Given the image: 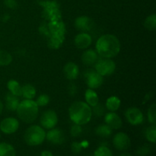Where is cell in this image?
<instances>
[{
	"label": "cell",
	"instance_id": "cb8c5ba5",
	"mask_svg": "<svg viewBox=\"0 0 156 156\" xmlns=\"http://www.w3.org/2000/svg\"><path fill=\"white\" fill-rule=\"evenodd\" d=\"M7 88L9 92L18 97L21 96V86L17 81L10 80L7 83Z\"/></svg>",
	"mask_w": 156,
	"mask_h": 156
},
{
	"label": "cell",
	"instance_id": "8992f818",
	"mask_svg": "<svg viewBox=\"0 0 156 156\" xmlns=\"http://www.w3.org/2000/svg\"><path fill=\"white\" fill-rule=\"evenodd\" d=\"M39 5L43 7L42 16L46 21L62 19V15L59 3L54 0L40 1Z\"/></svg>",
	"mask_w": 156,
	"mask_h": 156
},
{
	"label": "cell",
	"instance_id": "60d3db41",
	"mask_svg": "<svg viewBox=\"0 0 156 156\" xmlns=\"http://www.w3.org/2000/svg\"><path fill=\"white\" fill-rule=\"evenodd\" d=\"M119 156H133V155H131V154L128 153V152H123V153L120 154Z\"/></svg>",
	"mask_w": 156,
	"mask_h": 156
},
{
	"label": "cell",
	"instance_id": "9c48e42d",
	"mask_svg": "<svg viewBox=\"0 0 156 156\" xmlns=\"http://www.w3.org/2000/svg\"><path fill=\"white\" fill-rule=\"evenodd\" d=\"M40 123H41V126L44 129H53L58 123L57 114L53 110L44 111L40 119Z\"/></svg>",
	"mask_w": 156,
	"mask_h": 156
},
{
	"label": "cell",
	"instance_id": "4316f807",
	"mask_svg": "<svg viewBox=\"0 0 156 156\" xmlns=\"http://www.w3.org/2000/svg\"><path fill=\"white\" fill-rule=\"evenodd\" d=\"M12 62V55L5 50H0V66H7Z\"/></svg>",
	"mask_w": 156,
	"mask_h": 156
},
{
	"label": "cell",
	"instance_id": "5bb4252c",
	"mask_svg": "<svg viewBox=\"0 0 156 156\" xmlns=\"http://www.w3.org/2000/svg\"><path fill=\"white\" fill-rule=\"evenodd\" d=\"M94 26V21L88 16H79L75 20V27L77 30L82 32H88Z\"/></svg>",
	"mask_w": 156,
	"mask_h": 156
},
{
	"label": "cell",
	"instance_id": "ac0fdd59",
	"mask_svg": "<svg viewBox=\"0 0 156 156\" xmlns=\"http://www.w3.org/2000/svg\"><path fill=\"white\" fill-rule=\"evenodd\" d=\"M98 59V54L94 50H87L82 55V61L85 66H93Z\"/></svg>",
	"mask_w": 156,
	"mask_h": 156
},
{
	"label": "cell",
	"instance_id": "f35d334b",
	"mask_svg": "<svg viewBox=\"0 0 156 156\" xmlns=\"http://www.w3.org/2000/svg\"><path fill=\"white\" fill-rule=\"evenodd\" d=\"M10 18V15H8V14H5V15H3V18H2V21H4V22H6V21H8V20Z\"/></svg>",
	"mask_w": 156,
	"mask_h": 156
},
{
	"label": "cell",
	"instance_id": "8d00e7d4",
	"mask_svg": "<svg viewBox=\"0 0 156 156\" xmlns=\"http://www.w3.org/2000/svg\"><path fill=\"white\" fill-rule=\"evenodd\" d=\"M68 92L71 97H74L77 93V87L75 83H70L68 86Z\"/></svg>",
	"mask_w": 156,
	"mask_h": 156
},
{
	"label": "cell",
	"instance_id": "7bdbcfd3",
	"mask_svg": "<svg viewBox=\"0 0 156 156\" xmlns=\"http://www.w3.org/2000/svg\"><path fill=\"white\" fill-rule=\"evenodd\" d=\"M88 156H93V155H88Z\"/></svg>",
	"mask_w": 156,
	"mask_h": 156
},
{
	"label": "cell",
	"instance_id": "d590c367",
	"mask_svg": "<svg viewBox=\"0 0 156 156\" xmlns=\"http://www.w3.org/2000/svg\"><path fill=\"white\" fill-rule=\"evenodd\" d=\"M4 4L10 9H15L18 8V2L16 0H4Z\"/></svg>",
	"mask_w": 156,
	"mask_h": 156
},
{
	"label": "cell",
	"instance_id": "603a6c76",
	"mask_svg": "<svg viewBox=\"0 0 156 156\" xmlns=\"http://www.w3.org/2000/svg\"><path fill=\"white\" fill-rule=\"evenodd\" d=\"M0 156H16V151L12 145L0 143Z\"/></svg>",
	"mask_w": 156,
	"mask_h": 156
},
{
	"label": "cell",
	"instance_id": "ba28073f",
	"mask_svg": "<svg viewBox=\"0 0 156 156\" xmlns=\"http://www.w3.org/2000/svg\"><path fill=\"white\" fill-rule=\"evenodd\" d=\"M85 82L87 85L91 89H96L101 86L103 84V76H101L94 69H87L84 73Z\"/></svg>",
	"mask_w": 156,
	"mask_h": 156
},
{
	"label": "cell",
	"instance_id": "7c38bea8",
	"mask_svg": "<svg viewBox=\"0 0 156 156\" xmlns=\"http://www.w3.org/2000/svg\"><path fill=\"white\" fill-rule=\"evenodd\" d=\"M19 128V122L14 117L3 119L0 123V130L5 134L11 135L16 132Z\"/></svg>",
	"mask_w": 156,
	"mask_h": 156
},
{
	"label": "cell",
	"instance_id": "ab89813d",
	"mask_svg": "<svg viewBox=\"0 0 156 156\" xmlns=\"http://www.w3.org/2000/svg\"><path fill=\"white\" fill-rule=\"evenodd\" d=\"M3 109H4V105H3L2 101L0 100V115H1L2 113Z\"/></svg>",
	"mask_w": 156,
	"mask_h": 156
},
{
	"label": "cell",
	"instance_id": "7a4b0ae2",
	"mask_svg": "<svg viewBox=\"0 0 156 156\" xmlns=\"http://www.w3.org/2000/svg\"><path fill=\"white\" fill-rule=\"evenodd\" d=\"M47 24L49 32L48 47L53 50L59 49L65 40V24L62 19L49 21Z\"/></svg>",
	"mask_w": 156,
	"mask_h": 156
},
{
	"label": "cell",
	"instance_id": "30bf717a",
	"mask_svg": "<svg viewBox=\"0 0 156 156\" xmlns=\"http://www.w3.org/2000/svg\"><path fill=\"white\" fill-rule=\"evenodd\" d=\"M113 145L119 151H126L130 147L131 140L129 136L123 132H119L114 136Z\"/></svg>",
	"mask_w": 156,
	"mask_h": 156
},
{
	"label": "cell",
	"instance_id": "f1b7e54d",
	"mask_svg": "<svg viewBox=\"0 0 156 156\" xmlns=\"http://www.w3.org/2000/svg\"><path fill=\"white\" fill-rule=\"evenodd\" d=\"M144 27L148 30H155L156 29V15L152 14L146 18L144 21Z\"/></svg>",
	"mask_w": 156,
	"mask_h": 156
},
{
	"label": "cell",
	"instance_id": "e0dca14e",
	"mask_svg": "<svg viewBox=\"0 0 156 156\" xmlns=\"http://www.w3.org/2000/svg\"><path fill=\"white\" fill-rule=\"evenodd\" d=\"M64 76L67 79L72 81L75 80L78 78L79 74V66L75 62H67L63 68Z\"/></svg>",
	"mask_w": 156,
	"mask_h": 156
},
{
	"label": "cell",
	"instance_id": "9a60e30c",
	"mask_svg": "<svg viewBox=\"0 0 156 156\" xmlns=\"http://www.w3.org/2000/svg\"><path fill=\"white\" fill-rule=\"evenodd\" d=\"M75 45L79 49H87L92 43V38L88 34L82 32L76 35L74 40Z\"/></svg>",
	"mask_w": 156,
	"mask_h": 156
},
{
	"label": "cell",
	"instance_id": "e575fe53",
	"mask_svg": "<svg viewBox=\"0 0 156 156\" xmlns=\"http://www.w3.org/2000/svg\"><path fill=\"white\" fill-rule=\"evenodd\" d=\"M82 149H83V146H82V143L79 142H73L71 145V150L73 154L75 155H79L82 152Z\"/></svg>",
	"mask_w": 156,
	"mask_h": 156
},
{
	"label": "cell",
	"instance_id": "4fadbf2b",
	"mask_svg": "<svg viewBox=\"0 0 156 156\" xmlns=\"http://www.w3.org/2000/svg\"><path fill=\"white\" fill-rule=\"evenodd\" d=\"M46 139L53 145H62L66 142V136L60 129H50L46 133Z\"/></svg>",
	"mask_w": 156,
	"mask_h": 156
},
{
	"label": "cell",
	"instance_id": "6da1fadb",
	"mask_svg": "<svg viewBox=\"0 0 156 156\" xmlns=\"http://www.w3.org/2000/svg\"><path fill=\"white\" fill-rule=\"evenodd\" d=\"M120 51V42L113 34H105L96 42V52L103 58L115 57Z\"/></svg>",
	"mask_w": 156,
	"mask_h": 156
},
{
	"label": "cell",
	"instance_id": "1f68e13d",
	"mask_svg": "<svg viewBox=\"0 0 156 156\" xmlns=\"http://www.w3.org/2000/svg\"><path fill=\"white\" fill-rule=\"evenodd\" d=\"M92 108H93L91 109L92 114H94L97 117H102V116L106 114V108L103 105L98 104V105H96L94 107H92Z\"/></svg>",
	"mask_w": 156,
	"mask_h": 156
},
{
	"label": "cell",
	"instance_id": "8fae6325",
	"mask_svg": "<svg viewBox=\"0 0 156 156\" xmlns=\"http://www.w3.org/2000/svg\"><path fill=\"white\" fill-rule=\"evenodd\" d=\"M125 117L128 123L133 126H137L141 124L144 120V116L143 112L139 108L132 107L126 110L125 112Z\"/></svg>",
	"mask_w": 156,
	"mask_h": 156
},
{
	"label": "cell",
	"instance_id": "277c9868",
	"mask_svg": "<svg viewBox=\"0 0 156 156\" xmlns=\"http://www.w3.org/2000/svg\"><path fill=\"white\" fill-rule=\"evenodd\" d=\"M38 108L39 107L34 101L25 99L20 102L16 112L21 121L25 123H32L38 117Z\"/></svg>",
	"mask_w": 156,
	"mask_h": 156
},
{
	"label": "cell",
	"instance_id": "4dcf8cb0",
	"mask_svg": "<svg viewBox=\"0 0 156 156\" xmlns=\"http://www.w3.org/2000/svg\"><path fill=\"white\" fill-rule=\"evenodd\" d=\"M152 147L148 144H144L140 146L136 150V155L138 156H147L151 153Z\"/></svg>",
	"mask_w": 156,
	"mask_h": 156
},
{
	"label": "cell",
	"instance_id": "f546056e",
	"mask_svg": "<svg viewBox=\"0 0 156 156\" xmlns=\"http://www.w3.org/2000/svg\"><path fill=\"white\" fill-rule=\"evenodd\" d=\"M148 120L152 124H155L156 123V105L155 103L152 104L149 107L147 113Z\"/></svg>",
	"mask_w": 156,
	"mask_h": 156
},
{
	"label": "cell",
	"instance_id": "52a82bcc",
	"mask_svg": "<svg viewBox=\"0 0 156 156\" xmlns=\"http://www.w3.org/2000/svg\"><path fill=\"white\" fill-rule=\"evenodd\" d=\"M95 65V71L102 76H108L115 72L116 64L112 59L108 58L98 59Z\"/></svg>",
	"mask_w": 156,
	"mask_h": 156
},
{
	"label": "cell",
	"instance_id": "2e32d148",
	"mask_svg": "<svg viewBox=\"0 0 156 156\" xmlns=\"http://www.w3.org/2000/svg\"><path fill=\"white\" fill-rule=\"evenodd\" d=\"M105 121L108 126L112 129H118L122 127L123 122H122L121 118L115 114L114 112H110L108 114H105Z\"/></svg>",
	"mask_w": 156,
	"mask_h": 156
},
{
	"label": "cell",
	"instance_id": "836d02e7",
	"mask_svg": "<svg viewBox=\"0 0 156 156\" xmlns=\"http://www.w3.org/2000/svg\"><path fill=\"white\" fill-rule=\"evenodd\" d=\"M82 128L81 125L74 123L70 128V134L73 137H79L82 134Z\"/></svg>",
	"mask_w": 156,
	"mask_h": 156
},
{
	"label": "cell",
	"instance_id": "5b68a950",
	"mask_svg": "<svg viewBox=\"0 0 156 156\" xmlns=\"http://www.w3.org/2000/svg\"><path fill=\"white\" fill-rule=\"evenodd\" d=\"M24 142L29 146H37L46 140V132L41 126L32 125L24 132Z\"/></svg>",
	"mask_w": 156,
	"mask_h": 156
},
{
	"label": "cell",
	"instance_id": "44dd1931",
	"mask_svg": "<svg viewBox=\"0 0 156 156\" xmlns=\"http://www.w3.org/2000/svg\"><path fill=\"white\" fill-rule=\"evenodd\" d=\"M21 96L25 99L32 100L36 96V89L30 84H26L21 87Z\"/></svg>",
	"mask_w": 156,
	"mask_h": 156
},
{
	"label": "cell",
	"instance_id": "484cf974",
	"mask_svg": "<svg viewBox=\"0 0 156 156\" xmlns=\"http://www.w3.org/2000/svg\"><path fill=\"white\" fill-rule=\"evenodd\" d=\"M145 137L150 143L155 144L156 142V125L152 124L145 131Z\"/></svg>",
	"mask_w": 156,
	"mask_h": 156
},
{
	"label": "cell",
	"instance_id": "d6986e66",
	"mask_svg": "<svg viewBox=\"0 0 156 156\" xmlns=\"http://www.w3.org/2000/svg\"><path fill=\"white\" fill-rule=\"evenodd\" d=\"M20 103L19 97L9 92L5 96V108L9 111H16Z\"/></svg>",
	"mask_w": 156,
	"mask_h": 156
},
{
	"label": "cell",
	"instance_id": "ffe728a7",
	"mask_svg": "<svg viewBox=\"0 0 156 156\" xmlns=\"http://www.w3.org/2000/svg\"><path fill=\"white\" fill-rule=\"evenodd\" d=\"M85 101H86V103L88 104L89 106L91 107H94L96 105H98L99 102V98L98 96L97 93L94 91L93 89L91 88H88L85 91Z\"/></svg>",
	"mask_w": 156,
	"mask_h": 156
},
{
	"label": "cell",
	"instance_id": "74e56055",
	"mask_svg": "<svg viewBox=\"0 0 156 156\" xmlns=\"http://www.w3.org/2000/svg\"><path fill=\"white\" fill-rule=\"evenodd\" d=\"M41 156H53L52 152L49 150H44L41 152Z\"/></svg>",
	"mask_w": 156,
	"mask_h": 156
},
{
	"label": "cell",
	"instance_id": "d4e9b609",
	"mask_svg": "<svg viewBox=\"0 0 156 156\" xmlns=\"http://www.w3.org/2000/svg\"><path fill=\"white\" fill-rule=\"evenodd\" d=\"M113 129L109 126L105 124H101L96 128L95 133L98 136L102 138H108L112 134Z\"/></svg>",
	"mask_w": 156,
	"mask_h": 156
},
{
	"label": "cell",
	"instance_id": "7402d4cb",
	"mask_svg": "<svg viewBox=\"0 0 156 156\" xmlns=\"http://www.w3.org/2000/svg\"><path fill=\"white\" fill-rule=\"evenodd\" d=\"M120 103L121 102L119 98L116 96H111L107 99L106 108L111 112H115L120 108Z\"/></svg>",
	"mask_w": 156,
	"mask_h": 156
},
{
	"label": "cell",
	"instance_id": "3957f363",
	"mask_svg": "<svg viewBox=\"0 0 156 156\" xmlns=\"http://www.w3.org/2000/svg\"><path fill=\"white\" fill-rule=\"evenodd\" d=\"M70 120L76 124L85 125L91 120L92 117L91 108L87 103L76 101L72 104L69 109Z\"/></svg>",
	"mask_w": 156,
	"mask_h": 156
},
{
	"label": "cell",
	"instance_id": "d6a6232c",
	"mask_svg": "<svg viewBox=\"0 0 156 156\" xmlns=\"http://www.w3.org/2000/svg\"><path fill=\"white\" fill-rule=\"evenodd\" d=\"M35 102H36V104L37 105L38 107L47 106L49 104V102H50V97L46 94H41V95L37 98Z\"/></svg>",
	"mask_w": 156,
	"mask_h": 156
},
{
	"label": "cell",
	"instance_id": "b9f144b4",
	"mask_svg": "<svg viewBox=\"0 0 156 156\" xmlns=\"http://www.w3.org/2000/svg\"><path fill=\"white\" fill-rule=\"evenodd\" d=\"M0 137H1V133H0Z\"/></svg>",
	"mask_w": 156,
	"mask_h": 156
},
{
	"label": "cell",
	"instance_id": "83f0119b",
	"mask_svg": "<svg viewBox=\"0 0 156 156\" xmlns=\"http://www.w3.org/2000/svg\"><path fill=\"white\" fill-rule=\"evenodd\" d=\"M93 156H114L111 149L105 145H101L94 152Z\"/></svg>",
	"mask_w": 156,
	"mask_h": 156
}]
</instances>
